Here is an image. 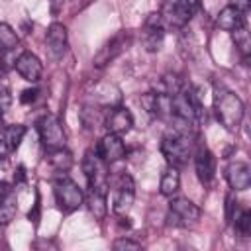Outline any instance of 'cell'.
<instances>
[{
	"mask_svg": "<svg viewBox=\"0 0 251 251\" xmlns=\"http://www.w3.org/2000/svg\"><path fill=\"white\" fill-rule=\"evenodd\" d=\"M16 212H18V204H16V196L12 194L0 204V226H8L14 220Z\"/></svg>",
	"mask_w": 251,
	"mask_h": 251,
	"instance_id": "cb8c5ba5",
	"label": "cell"
},
{
	"mask_svg": "<svg viewBox=\"0 0 251 251\" xmlns=\"http://www.w3.org/2000/svg\"><path fill=\"white\" fill-rule=\"evenodd\" d=\"M96 153H98V157H100L106 165L118 163V161H122V159L126 157V143H124L122 135H118V133H106V135L98 141Z\"/></svg>",
	"mask_w": 251,
	"mask_h": 251,
	"instance_id": "9c48e42d",
	"label": "cell"
},
{
	"mask_svg": "<svg viewBox=\"0 0 251 251\" xmlns=\"http://www.w3.org/2000/svg\"><path fill=\"white\" fill-rule=\"evenodd\" d=\"M226 178L233 190H247L251 186V167L245 161H231L226 167Z\"/></svg>",
	"mask_w": 251,
	"mask_h": 251,
	"instance_id": "9a60e30c",
	"label": "cell"
},
{
	"mask_svg": "<svg viewBox=\"0 0 251 251\" xmlns=\"http://www.w3.org/2000/svg\"><path fill=\"white\" fill-rule=\"evenodd\" d=\"M112 247H114V249H118V251H124V249L137 251V249H141V243L131 241V239H126V237H120V239H116V241L112 243Z\"/></svg>",
	"mask_w": 251,
	"mask_h": 251,
	"instance_id": "4316f807",
	"label": "cell"
},
{
	"mask_svg": "<svg viewBox=\"0 0 251 251\" xmlns=\"http://www.w3.org/2000/svg\"><path fill=\"white\" fill-rule=\"evenodd\" d=\"M216 24H218L220 29L233 33V31L245 27V14L241 10H237L235 6L229 4V6H226V8L220 10V14L216 18Z\"/></svg>",
	"mask_w": 251,
	"mask_h": 251,
	"instance_id": "e0dca14e",
	"label": "cell"
},
{
	"mask_svg": "<svg viewBox=\"0 0 251 251\" xmlns=\"http://www.w3.org/2000/svg\"><path fill=\"white\" fill-rule=\"evenodd\" d=\"M161 153L171 167H182L190 153V135L178 129H169L161 139Z\"/></svg>",
	"mask_w": 251,
	"mask_h": 251,
	"instance_id": "7a4b0ae2",
	"label": "cell"
},
{
	"mask_svg": "<svg viewBox=\"0 0 251 251\" xmlns=\"http://www.w3.org/2000/svg\"><path fill=\"white\" fill-rule=\"evenodd\" d=\"M178 188H180V175H178L176 167H169L161 176L159 190L163 196H173L178 192Z\"/></svg>",
	"mask_w": 251,
	"mask_h": 251,
	"instance_id": "ac0fdd59",
	"label": "cell"
},
{
	"mask_svg": "<svg viewBox=\"0 0 251 251\" xmlns=\"http://www.w3.org/2000/svg\"><path fill=\"white\" fill-rule=\"evenodd\" d=\"M24 135H25V126H22V124H12V126H8V127H4V131H2V141H6V145L12 149V151H16L18 147H20V143H22V139H24Z\"/></svg>",
	"mask_w": 251,
	"mask_h": 251,
	"instance_id": "ffe728a7",
	"label": "cell"
},
{
	"mask_svg": "<svg viewBox=\"0 0 251 251\" xmlns=\"http://www.w3.org/2000/svg\"><path fill=\"white\" fill-rule=\"evenodd\" d=\"M233 39H235L239 51L243 53V57H247V55H249V35H247V31H245V27L233 31Z\"/></svg>",
	"mask_w": 251,
	"mask_h": 251,
	"instance_id": "484cf974",
	"label": "cell"
},
{
	"mask_svg": "<svg viewBox=\"0 0 251 251\" xmlns=\"http://www.w3.org/2000/svg\"><path fill=\"white\" fill-rule=\"evenodd\" d=\"M200 208L188 198H173L169 202V218L175 220L176 226H190L200 220Z\"/></svg>",
	"mask_w": 251,
	"mask_h": 251,
	"instance_id": "ba28073f",
	"label": "cell"
},
{
	"mask_svg": "<svg viewBox=\"0 0 251 251\" xmlns=\"http://www.w3.org/2000/svg\"><path fill=\"white\" fill-rule=\"evenodd\" d=\"M88 208L92 212V216L96 220H104L108 214V206H106V192L102 190H90L88 196Z\"/></svg>",
	"mask_w": 251,
	"mask_h": 251,
	"instance_id": "44dd1931",
	"label": "cell"
},
{
	"mask_svg": "<svg viewBox=\"0 0 251 251\" xmlns=\"http://www.w3.org/2000/svg\"><path fill=\"white\" fill-rule=\"evenodd\" d=\"M82 171L88 180L90 190H102L106 192L108 186V173H106V163L98 157L96 151H86L82 159Z\"/></svg>",
	"mask_w": 251,
	"mask_h": 251,
	"instance_id": "5b68a950",
	"label": "cell"
},
{
	"mask_svg": "<svg viewBox=\"0 0 251 251\" xmlns=\"http://www.w3.org/2000/svg\"><path fill=\"white\" fill-rule=\"evenodd\" d=\"M12 104V90H10V84L4 76V73H0V110H8Z\"/></svg>",
	"mask_w": 251,
	"mask_h": 251,
	"instance_id": "d4e9b609",
	"label": "cell"
},
{
	"mask_svg": "<svg viewBox=\"0 0 251 251\" xmlns=\"http://www.w3.org/2000/svg\"><path fill=\"white\" fill-rule=\"evenodd\" d=\"M67 45H69V37H67V27L59 22H53L49 27H47V47H49V53L59 59L65 55L67 51Z\"/></svg>",
	"mask_w": 251,
	"mask_h": 251,
	"instance_id": "2e32d148",
	"label": "cell"
},
{
	"mask_svg": "<svg viewBox=\"0 0 251 251\" xmlns=\"http://www.w3.org/2000/svg\"><path fill=\"white\" fill-rule=\"evenodd\" d=\"M20 45V37L14 27L6 22H0V51H14Z\"/></svg>",
	"mask_w": 251,
	"mask_h": 251,
	"instance_id": "7402d4cb",
	"label": "cell"
},
{
	"mask_svg": "<svg viewBox=\"0 0 251 251\" xmlns=\"http://www.w3.org/2000/svg\"><path fill=\"white\" fill-rule=\"evenodd\" d=\"M53 194H55V202H57L59 210L65 212V214H71V212L78 210L84 202L82 190L69 176H59L53 182Z\"/></svg>",
	"mask_w": 251,
	"mask_h": 251,
	"instance_id": "277c9868",
	"label": "cell"
},
{
	"mask_svg": "<svg viewBox=\"0 0 251 251\" xmlns=\"http://www.w3.org/2000/svg\"><path fill=\"white\" fill-rule=\"evenodd\" d=\"M133 126V116L127 108L124 106H112L110 112L104 116V127L108 129V133H127Z\"/></svg>",
	"mask_w": 251,
	"mask_h": 251,
	"instance_id": "8fae6325",
	"label": "cell"
},
{
	"mask_svg": "<svg viewBox=\"0 0 251 251\" xmlns=\"http://www.w3.org/2000/svg\"><path fill=\"white\" fill-rule=\"evenodd\" d=\"M16 71L20 73V76L27 82H37L43 75V65L39 61V57L31 51H24L18 55L16 59Z\"/></svg>",
	"mask_w": 251,
	"mask_h": 251,
	"instance_id": "7c38bea8",
	"label": "cell"
},
{
	"mask_svg": "<svg viewBox=\"0 0 251 251\" xmlns=\"http://www.w3.org/2000/svg\"><path fill=\"white\" fill-rule=\"evenodd\" d=\"M14 194V188H12V184H8L6 180H0V204L6 200V198H10Z\"/></svg>",
	"mask_w": 251,
	"mask_h": 251,
	"instance_id": "f546056e",
	"label": "cell"
},
{
	"mask_svg": "<svg viewBox=\"0 0 251 251\" xmlns=\"http://www.w3.org/2000/svg\"><path fill=\"white\" fill-rule=\"evenodd\" d=\"M133 198H135V184H133V178L129 175H122L120 180H118V186H116V194H114V212L124 216L131 204H133Z\"/></svg>",
	"mask_w": 251,
	"mask_h": 251,
	"instance_id": "30bf717a",
	"label": "cell"
},
{
	"mask_svg": "<svg viewBox=\"0 0 251 251\" xmlns=\"http://www.w3.org/2000/svg\"><path fill=\"white\" fill-rule=\"evenodd\" d=\"M129 43H131V33H129V31H120V33H116V35H114L110 41H106V43L100 47V51L94 55V59H92L94 67H98V69L106 67V65L112 63L120 53H124V49H127Z\"/></svg>",
	"mask_w": 251,
	"mask_h": 251,
	"instance_id": "52a82bcc",
	"label": "cell"
},
{
	"mask_svg": "<svg viewBox=\"0 0 251 251\" xmlns=\"http://www.w3.org/2000/svg\"><path fill=\"white\" fill-rule=\"evenodd\" d=\"M78 116H80V122L86 129H94L100 124H104V116L100 114V110L96 106H84Z\"/></svg>",
	"mask_w": 251,
	"mask_h": 251,
	"instance_id": "603a6c76",
	"label": "cell"
},
{
	"mask_svg": "<svg viewBox=\"0 0 251 251\" xmlns=\"http://www.w3.org/2000/svg\"><path fill=\"white\" fill-rule=\"evenodd\" d=\"M194 169L198 180L204 186H208L216 176V155L208 147H200L194 155Z\"/></svg>",
	"mask_w": 251,
	"mask_h": 251,
	"instance_id": "4fadbf2b",
	"label": "cell"
},
{
	"mask_svg": "<svg viewBox=\"0 0 251 251\" xmlns=\"http://www.w3.org/2000/svg\"><path fill=\"white\" fill-rule=\"evenodd\" d=\"M214 112L218 122L227 129V131H237L243 116H245V106L241 98L224 86H216L214 90Z\"/></svg>",
	"mask_w": 251,
	"mask_h": 251,
	"instance_id": "6da1fadb",
	"label": "cell"
},
{
	"mask_svg": "<svg viewBox=\"0 0 251 251\" xmlns=\"http://www.w3.org/2000/svg\"><path fill=\"white\" fill-rule=\"evenodd\" d=\"M14 176H16V182H24L25 180V169L24 167H18V173Z\"/></svg>",
	"mask_w": 251,
	"mask_h": 251,
	"instance_id": "1f68e13d",
	"label": "cell"
},
{
	"mask_svg": "<svg viewBox=\"0 0 251 251\" xmlns=\"http://www.w3.org/2000/svg\"><path fill=\"white\" fill-rule=\"evenodd\" d=\"M37 129H39V137L45 149H57V147H65L67 135L65 129L59 122L57 116L53 114H45L39 122H37Z\"/></svg>",
	"mask_w": 251,
	"mask_h": 251,
	"instance_id": "8992f818",
	"label": "cell"
},
{
	"mask_svg": "<svg viewBox=\"0 0 251 251\" xmlns=\"http://www.w3.org/2000/svg\"><path fill=\"white\" fill-rule=\"evenodd\" d=\"M0 120H2V110H0Z\"/></svg>",
	"mask_w": 251,
	"mask_h": 251,
	"instance_id": "d6a6232c",
	"label": "cell"
},
{
	"mask_svg": "<svg viewBox=\"0 0 251 251\" xmlns=\"http://www.w3.org/2000/svg\"><path fill=\"white\" fill-rule=\"evenodd\" d=\"M37 94H39V90H37V88H27V90H24V92H22L20 102H22V104H31V102H35Z\"/></svg>",
	"mask_w": 251,
	"mask_h": 251,
	"instance_id": "f1b7e54d",
	"label": "cell"
},
{
	"mask_svg": "<svg viewBox=\"0 0 251 251\" xmlns=\"http://www.w3.org/2000/svg\"><path fill=\"white\" fill-rule=\"evenodd\" d=\"M47 161L51 163L53 169L65 173V171H69L71 165H73V155H71V151H67L65 147L47 149Z\"/></svg>",
	"mask_w": 251,
	"mask_h": 251,
	"instance_id": "d6986e66",
	"label": "cell"
},
{
	"mask_svg": "<svg viewBox=\"0 0 251 251\" xmlns=\"http://www.w3.org/2000/svg\"><path fill=\"white\" fill-rule=\"evenodd\" d=\"M163 37H165V25L159 14H151V18L145 22L143 27V45L147 51H159L163 45Z\"/></svg>",
	"mask_w": 251,
	"mask_h": 251,
	"instance_id": "5bb4252c",
	"label": "cell"
},
{
	"mask_svg": "<svg viewBox=\"0 0 251 251\" xmlns=\"http://www.w3.org/2000/svg\"><path fill=\"white\" fill-rule=\"evenodd\" d=\"M10 155H12V149L6 145V141H2V139H0V169L8 165Z\"/></svg>",
	"mask_w": 251,
	"mask_h": 251,
	"instance_id": "83f0119b",
	"label": "cell"
},
{
	"mask_svg": "<svg viewBox=\"0 0 251 251\" xmlns=\"http://www.w3.org/2000/svg\"><path fill=\"white\" fill-rule=\"evenodd\" d=\"M198 6H200V0H165L159 16L163 20V25L184 27L196 14Z\"/></svg>",
	"mask_w": 251,
	"mask_h": 251,
	"instance_id": "3957f363",
	"label": "cell"
},
{
	"mask_svg": "<svg viewBox=\"0 0 251 251\" xmlns=\"http://www.w3.org/2000/svg\"><path fill=\"white\" fill-rule=\"evenodd\" d=\"M231 6H235L237 10H241L243 14H247V10H249V0H233Z\"/></svg>",
	"mask_w": 251,
	"mask_h": 251,
	"instance_id": "4dcf8cb0",
	"label": "cell"
}]
</instances>
